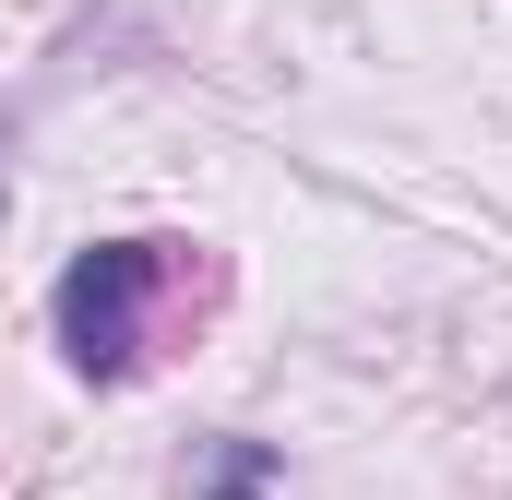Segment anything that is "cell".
I'll return each instance as SVG.
<instances>
[{"instance_id": "cell-2", "label": "cell", "mask_w": 512, "mask_h": 500, "mask_svg": "<svg viewBox=\"0 0 512 500\" xmlns=\"http://www.w3.org/2000/svg\"><path fill=\"white\" fill-rule=\"evenodd\" d=\"M191 500H274V441H215V465H203Z\"/></svg>"}, {"instance_id": "cell-1", "label": "cell", "mask_w": 512, "mask_h": 500, "mask_svg": "<svg viewBox=\"0 0 512 500\" xmlns=\"http://www.w3.org/2000/svg\"><path fill=\"white\" fill-rule=\"evenodd\" d=\"M191 274V239H96L60 262V286H48V322H60V358L84 381H131L143 370V346H155V310H167V286Z\"/></svg>"}]
</instances>
